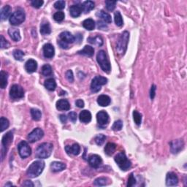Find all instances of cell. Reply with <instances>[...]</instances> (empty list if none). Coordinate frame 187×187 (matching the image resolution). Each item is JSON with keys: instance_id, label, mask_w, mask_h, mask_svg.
Listing matches in <instances>:
<instances>
[{"instance_id": "obj_1", "label": "cell", "mask_w": 187, "mask_h": 187, "mask_svg": "<svg viewBox=\"0 0 187 187\" xmlns=\"http://www.w3.org/2000/svg\"><path fill=\"white\" fill-rule=\"evenodd\" d=\"M53 144L50 143H43L38 146L36 149V156L39 159L48 158L53 151Z\"/></svg>"}, {"instance_id": "obj_2", "label": "cell", "mask_w": 187, "mask_h": 187, "mask_svg": "<svg viewBox=\"0 0 187 187\" xmlns=\"http://www.w3.org/2000/svg\"><path fill=\"white\" fill-rule=\"evenodd\" d=\"M45 167V163L42 161H35L31 164L27 170V175L29 178H34L38 177L42 173Z\"/></svg>"}, {"instance_id": "obj_3", "label": "cell", "mask_w": 187, "mask_h": 187, "mask_svg": "<svg viewBox=\"0 0 187 187\" xmlns=\"http://www.w3.org/2000/svg\"><path fill=\"white\" fill-rule=\"evenodd\" d=\"M97 61L104 72L107 73H110V70H111V66H110L109 59H108L107 55L104 50H99L97 53Z\"/></svg>"}, {"instance_id": "obj_4", "label": "cell", "mask_w": 187, "mask_h": 187, "mask_svg": "<svg viewBox=\"0 0 187 187\" xmlns=\"http://www.w3.org/2000/svg\"><path fill=\"white\" fill-rule=\"evenodd\" d=\"M129 39V32L127 31H124L122 35H121V37L119 38V40H118V42H117L116 50L118 54L124 55V53L126 52Z\"/></svg>"}, {"instance_id": "obj_5", "label": "cell", "mask_w": 187, "mask_h": 187, "mask_svg": "<svg viewBox=\"0 0 187 187\" xmlns=\"http://www.w3.org/2000/svg\"><path fill=\"white\" fill-rule=\"evenodd\" d=\"M115 161L117 163L118 166L120 167L122 170L126 171L129 170L132 166L131 161L127 159L126 154L124 152H120L115 156Z\"/></svg>"}, {"instance_id": "obj_6", "label": "cell", "mask_w": 187, "mask_h": 187, "mask_svg": "<svg viewBox=\"0 0 187 187\" xmlns=\"http://www.w3.org/2000/svg\"><path fill=\"white\" fill-rule=\"evenodd\" d=\"M108 82V79L103 76H96L91 81V91L93 93H97L101 90V86L105 85Z\"/></svg>"}, {"instance_id": "obj_7", "label": "cell", "mask_w": 187, "mask_h": 187, "mask_svg": "<svg viewBox=\"0 0 187 187\" xmlns=\"http://www.w3.org/2000/svg\"><path fill=\"white\" fill-rule=\"evenodd\" d=\"M25 18L26 16L24 12L21 10H18L15 11L10 17V23L13 26H18L25 21Z\"/></svg>"}, {"instance_id": "obj_8", "label": "cell", "mask_w": 187, "mask_h": 187, "mask_svg": "<svg viewBox=\"0 0 187 187\" xmlns=\"http://www.w3.org/2000/svg\"><path fill=\"white\" fill-rule=\"evenodd\" d=\"M12 138H13V134L11 131L3 136L2 140V160L4 159V154L7 153V148L12 142Z\"/></svg>"}, {"instance_id": "obj_9", "label": "cell", "mask_w": 187, "mask_h": 187, "mask_svg": "<svg viewBox=\"0 0 187 187\" xmlns=\"http://www.w3.org/2000/svg\"><path fill=\"white\" fill-rule=\"evenodd\" d=\"M18 150L19 155L22 158H26L29 157L31 154V149L29 147V144L26 141H21L18 145Z\"/></svg>"}, {"instance_id": "obj_10", "label": "cell", "mask_w": 187, "mask_h": 187, "mask_svg": "<svg viewBox=\"0 0 187 187\" xmlns=\"http://www.w3.org/2000/svg\"><path fill=\"white\" fill-rule=\"evenodd\" d=\"M10 96L14 99L23 98L24 96V91L19 85L15 84L11 86L10 90Z\"/></svg>"}, {"instance_id": "obj_11", "label": "cell", "mask_w": 187, "mask_h": 187, "mask_svg": "<svg viewBox=\"0 0 187 187\" xmlns=\"http://www.w3.org/2000/svg\"><path fill=\"white\" fill-rule=\"evenodd\" d=\"M97 120L99 126L100 127H105L108 124L109 122V116H108V113L101 110L97 114Z\"/></svg>"}, {"instance_id": "obj_12", "label": "cell", "mask_w": 187, "mask_h": 187, "mask_svg": "<svg viewBox=\"0 0 187 187\" xmlns=\"http://www.w3.org/2000/svg\"><path fill=\"white\" fill-rule=\"evenodd\" d=\"M44 132L40 128H36L29 134L28 140L30 143H35L43 137Z\"/></svg>"}, {"instance_id": "obj_13", "label": "cell", "mask_w": 187, "mask_h": 187, "mask_svg": "<svg viewBox=\"0 0 187 187\" xmlns=\"http://www.w3.org/2000/svg\"><path fill=\"white\" fill-rule=\"evenodd\" d=\"M170 150L173 154H178L183 150L184 147V143L183 140L178 139L172 141L170 143Z\"/></svg>"}, {"instance_id": "obj_14", "label": "cell", "mask_w": 187, "mask_h": 187, "mask_svg": "<svg viewBox=\"0 0 187 187\" xmlns=\"http://www.w3.org/2000/svg\"><path fill=\"white\" fill-rule=\"evenodd\" d=\"M89 163L90 166L92 167L93 168H98L103 163V160H102L101 157L99 155L94 154L89 156Z\"/></svg>"}, {"instance_id": "obj_15", "label": "cell", "mask_w": 187, "mask_h": 187, "mask_svg": "<svg viewBox=\"0 0 187 187\" xmlns=\"http://www.w3.org/2000/svg\"><path fill=\"white\" fill-rule=\"evenodd\" d=\"M43 54L47 59H51L54 56L55 49L51 44L47 43L43 46Z\"/></svg>"}, {"instance_id": "obj_16", "label": "cell", "mask_w": 187, "mask_h": 187, "mask_svg": "<svg viewBox=\"0 0 187 187\" xmlns=\"http://www.w3.org/2000/svg\"><path fill=\"white\" fill-rule=\"evenodd\" d=\"M59 38H60L61 41L67 44L73 43L75 41V37L69 31H64V32L61 33L59 35Z\"/></svg>"}, {"instance_id": "obj_17", "label": "cell", "mask_w": 187, "mask_h": 187, "mask_svg": "<svg viewBox=\"0 0 187 187\" xmlns=\"http://www.w3.org/2000/svg\"><path fill=\"white\" fill-rule=\"evenodd\" d=\"M178 184V176L174 173H168L166 176V185L169 186H175Z\"/></svg>"}, {"instance_id": "obj_18", "label": "cell", "mask_w": 187, "mask_h": 187, "mask_svg": "<svg viewBox=\"0 0 187 187\" xmlns=\"http://www.w3.org/2000/svg\"><path fill=\"white\" fill-rule=\"evenodd\" d=\"M37 68V61L34 59H29L25 64V70H26L27 73H35Z\"/></svg>"}, {"instance_id": "obj_19", "label": "cell", "mask_w": 187, "mask_h": 187, "mask_svg": "<svg viewBox=\"0 0 187 187\" xmlns=\"http://www.w3.org/2000/svg\"><path fill=\"white\" fill-rule=\"evenodd\" d=\"M65 151L68 154H73L76 156L80 154V147L78 143H74L73 146H67L65 147Z\"/></svg>"}, {"instance_id": "obj_20", "label": "cell", "mask_w": 187, "mask_h": 187, "mask_svg": "<svg viewBox=\"0 0 187 187\" xmlns=\"http://www.w3.org/2000/svg\"><path fill=\"white\" fill-rule=\"evenodd\" d=\"M66 168V165L63 162L60 161H54L50 164V169L54 173H58V172L63 171Z\"/></svg>"}, {"instance_id": "obj_21", "label": "cell", "mask_w": 187, "mask_h": 187, "mask_svg": "<svg viewBox=\"0 0 187 187\" xmlns=\"http://www.w3.org/2000/svg\"><path fill=\"white\" fill-rule=\"evenodd\" d=\"M56 108L59 110H69L70 105L67 99H59L56 103Z\"/></svg>"}, {"instance_id": "obj_22", "label": "cell", "mask_w": 187, "mask_h": 187, "mask_svg": "<svg viewBox=\"0 0 187 187\" xmlns=\"http://www.w3.org/2000/svg\"><path fill=\"white\" fill-rule=\"evenodd\" d=\"M82 8L81 6H80L79 5H73L70 8V13L71 15V16L74 17V18H77V17L80 16Z\"/></svg>"}, {"instance_id": "obj_23", "label": "cell", "mask_w": 187, "mask_h": 187, "mask_svg": "<svg viewBox=\"0 0 187 187\" xmlns=\"http://www.w3.org/2000/svg\"><path fill=\"white\" fill-rule=\"evenodd\" d=\"M80 121L83 123H89L91 120V114L89 110H84L80 112L79 115Z\"/></svg>"}, {"instance_id": "obj_24", "label": "cell", "mask_w": 187, "mask_h": 187, "mask_svg": "<svg viewBox=\"0 0 187 187\" xmlns=\"http://www.w3.org/2000/svg\"><path fill=\"white\" fill-rule=\"evenodd\" d=\"M110 98L108 95H100L98 98H97V103L102 107H106L110 104Z\"/></svg>"}, {"instance_id": "obj_25", "label": "cell", "mask_w": 187, "mask_h": 187, "mask_svg": "<svg viewBox=\"0 0 187 187\" xmlns=\"http://www.w3.org/2000/svg\"><path fill=\"white\" fill-rule=\"evenodd\" d=\"M78 54L84 55V56H86L89 57L92 56L94 54V49L93 47L90 46H86L84 48V49L78 51Z\"/></svg>"}, {"instance_id": "obj_26", "label": "cell", "mask_w": 187, "mask_h": 187, "mask_svg": "<svg viewBox=\"0 0 187 187\" xmlns=\"http://www.w3.org/2000/svg\"><path fill=\"white\" fill-rule=\"evenodd\" d=\"M12 12V8L10 5H5L2 9L1 10V19L2 21L6 20L9 18Z\"/></svg>"}, {"instance_id": "obj_27", "label": "cell", "mask_w": 187, "mask_h": 187, "mask_svg": "<svg viewBox=\"0 0 187 187\" xmlns=\"http://www.w3.org/2000/svg\"><path fill=\"white\" fill-rule=\"evenodd\" d=\"M8 33H9L10 37H11L12 40H13L14 41L18 42L21 40V35L18 29H10L9 31H8Z\"/></svg>"}, {"instance_id": "obj_28", "label": "cell", "mask_w": 187, "mask_h": 187, "mask_svg": "<svg viewBox=\"0 0 187 187\" xmlns=\"http://www.w3.org/2000/svg\"><path fill=\"white\" fill-rule=\"evenodd\" d=\"M82 11L84 12H89L91 10H92L94 8V2L92 1H86L82 4L81 6Z\"/></svg>"}, {"instance_id": "obj_29", "label": "cell", "mask_w": 187, "mask_h": 187, "mask_svg": "<svg viewBox=\"0 0 187 187\" xmlns=\"http://www.w3.org/2000/svg\"><path fill=\"white\" fill-rule=\"evenodd\" d=\"M45 87L49 91H54L56 88V83L54 78H48L44 83Z\"/></svg>"}, {"instance_id": "obj_30", "label": "cell", "mask_w": 187, "mask_h": 187, "mask_svg": "<svg viewBox=\"0 0 187 187\" xmlns=\"http://www.w3.org/2000/svg\"><path fill=\"white\" fill-rule=\"evenodd\" d=\"M97 16H98L99 18H100L102 20H103L104 21H105V23H110L112 22L111 16H110V15L108 13V12L103 11V10H100V11H99L98 12H97Z\"/></svg>"}, {"instance_id": "obj_31", "label": "cell", "mask_w": 187, "mask_h": 187, "mask_svg": "<svg viewBox=\"0 0 187 187\" xmlns=\"http://www.w3.org/2000/svg\"><path fill=\"white\" fill-rule=\"evenodd\" d=\"M83 26L89 31L93 30V29H94L95 28L94 21L91 18L86 19V20L84 21V22H83Z\"/></svg>"}, {"instance_id": "obj_32", "label": "cell", "mask_w": 187, "mask_h": 187, "mask_svg": "<svg viewBox=\"0 0 187 187\" xmlns=\"http://www.w3.org/2000/svg\"><path fill=\"white\" fill-rule=\"evenodd\" d=\"M7 78L8 74L5 71H1V75H0V86L2 89H5L7 85Z\"/></svg>"}, {"instance_id": "obj_33", "label": "cell", "mask_w": 187, "mask_h": 187, "mask_svg": "<svg viewBox=\"0 0 187 187\" xmlns=\"http://www.w3.org/2000/svg\"><path fill=\"white\" fill-rule=\"evenodd\" d=\"M116 149V145L113 143H108L105 147V153L108 156H111L113 154Z\"/></svg>"}, {"instance_id": "obj_34", "label": "cell", "mask_w": 187, "mask_h": 187, "mask_svg": "<svg viewBox=\"0 0 187 187\" xmlns=\"http://www.w3.org/2000/svg\"><path fill=\"white\" fill-rule=\"evenodd\" d=\"M88 41L91 44L96 45L97 46H102L103 45V40L101 36L97 35L94 37H89Z\"/></svg>"}, {"instance_id": "obj_35", "label": "cell", "mask_w": 187, "mask_h": 187, "mask_svg": "<svg viewBox=\"0 0 187 187\" xmlns=\"http://www.w3.org/2000/svg\"><path fill=\"white\" fill-rule=\"evenodd\" d=\"M51 32V29H50V24L48 23H45L40 26V33L42 35H49Z\"/></svg>"}, {"instance_id": "obj_36", "label": "cell", "mask_w": 187, "mask_h": 187, "mask_svg": "<svg viewBox=\"0 0 187 187\" xmlns=\"http://www.w3.org/2000/svg\"><path fill=\"white\" fill-rule=\"evenodd\" d=\"M31 116L32 117L33 120L40 121L42 117L41 111L40 110L36 109V108H32V109H31Z\"/></svg>"}, {"instance_id": "obj_37", "label": "cell", "mask_w": 187, "mask_h": 187, "mask_svg": "<svg viewBox=\"0 0 187 187\" xmlns=\"http://www.w3.org/2000/svg\"><path fill=\"white\" fill-rule=\"evenodd\" d=\"M114 20H115V23L118 26H122L123 24H124V21H123V18L122 16V14L119 11H117L115 13V16H114Z\"/></svg>"}, {"instance_id": "obj_38", "label": "cell", "mask_w": 187, "mask_h": 187, "mask_svg": "<svg viewBox=\"0 0 187 187\" xmlns=\"http://www.w3.org/2000/svg\"><path fill=\"white\" fill-rule=\"evenodd\" d=\"M53 73L52 68L49 65H45L42 67V74L44 76H50Z\"/></svg>"}, {"instance_id": "obj_39", "label": "cell", "mask_w": 187, "mask_h": 187, "mask_svg": "<svg viewBox=\"0 0 187 187\" xmlns=\"http://www.w3.org/2000/svg\"><path fill=\"white\" fill-rule=\"evenodd\" d=\"M10 123L7 118L2 117L0 119V129H1V132L5 131L6 129H7L9 127Z\"/></svg>"}, {"instance_id": "obj_40", "label": "cell", "mask_w": 187, "mask_h": 187, "mask_svg": "<svg viewBox=\"0 0 187 187\" xmlns=\"http://www.w3.org/2000/svg\"><path fill=\"white\" fill-rule=\"evenodd\" d=\"M133 119L134 122L137 125H140L142 122V115L137 112V110H134L133 111Z\"/></svg>"}, {"instance_id": "obj_41", "label": "cell", "mask_w": 187, "mask_h": 187, "mask_svg": "<svg viewBox=\"0 0 187 187\" xmlns=\"http://www.w3.org/2000/svg\"><path fill=\"white\" fill-rule=\"evenodd\" d=\"M94 184L95 186H105V185H107V178L103 177L97 178V179L94 180Z\"/></svg>"}, {"instance_id": "obj_42", "label": "cell", "mask_w": 187, "mask_h": 187, "mask_svg": "<svg viewBox=\"0 0 187 187\" xmlns=\"http://www.w3.org/2000/svg\"><path fill=\"white\" fill-rule=\"evenodd\" d=\"M14 58L18 61H23V58L24 56V53L21 50H15L13 51Z\"/></svg>"}, {"instance_id": "obj_43", "label": "cell", "mask_w": 187, "mask_h": 187, "mask_svg": "<svg viewBox=\"0 0 187 187\" xmlns=\"http://www.w3.org/2000/svg\"><path fill=\"white\" fill-rule=\"evenodd\" d=\"M54 18L57 22H61V21H62L65 19V13L62 11L56 12L54 15Z\"/></svg>"}, {"instance_id": "obj_44", "label": "cell", "mask_w": 187, "mask_h": 187, "mask_svg": "<svg viewBox=\"0 0 187 187\" xmlns=\"http://www.w3.org/2000/svg\"><path fill=\"white\" fill-rule=\"evenodd\" d=\"M106 5V8L109 11H113L116 8V2L115 1H106L105 2Z\"/></svg>"}, {"instance_id": "obj_45", "label": "cell", "mask_w": 187, "mask_h": 187, "mask_svg": "<svg viewBox=\"0 0 187 187\" xmlns=\"http://www.w3.org/2000/svg\"><path fill=\"white\" fill-rule=\"evenodd\" d=\"M106 139V137L104 135H98L95 137V143H96L98 146H102L105 142Z\"/></svg>"}, {"instance_id": "obj_46", "label": "cell", "mask_w": 187, "mask_h": 187, "mask_svg": "<svg viewBox=\"0 0 187 187\" xmlns=\"http://www.w3.org/2000/svg\"><path fill=\"white\" fill-rule=\"evenodd\" d=\"M123 127V122L121 120H118L116 122H115V123L113 125L112 129H113L114 131H120L121 129H122Z\"/></svg>"}, {"instance_id": "obj_47", "label": "cell", "mask_w": 187, "mask_h": 187, "mask_svg": "<svg viewBox=\"0 0 187 187\" xmlns=\"http://www.w3.org/2000/svg\"><path fill=\"white\" fill-rule=\"evenodd\" d=\"M54 7L57 10H63L65 7V2L63 0L56 2L54 4Z\"/></svg>"}, {"instance_id": "obj_48", "label": "cell", "mask_w": 187, "mask_h": 187, "mask_svg": "<svg viewBox=\"0 0 187 187\" xmlns=\"http://www.w3.org/2000/svg\"><path fill=\"white\" fill-rule=\"evenodd\" d=\"M44 2L42 0H33L31 2V5L32 7L35 8H40L41 7L42 5H43Z\"/></svg>"}, {"instance_id": "obj_49", "label": "cell", "mask_w": 187, "mask_h": 187, "mask_svg": "<svg viewBox=\"0 0 187 187\" xmlns=\"http://www.w3.org/2000/svg\"><path fill=\"white\" fill-rule=\"evenodd\" d=\"M0 38H1V40H0V42H1V48H9L10 44L7 40L5 39V37H3L2 35L0 36Z\"/></svg>"}, {"instance_id": "obj_50", "label": "cell", "mask_w": 187, "mask_h": 187, "mask_svg": "<svg viewBox=\"0 0 187 187\" xmlns=\"http://www.w3.org/2000/svg\"><path fill=\"white\" fill-rule=\"evenodd\" d=\"M66 78H67L68 81L70 83H73L74 81V75L72 70H67V73H66Z\"/></svg>"}, {"instance_id": "obj_51", "label": "cell", "mask_w": 187, "mask_h": 187, "mask_svg": "<svg viewBox=\"0 0 187 187\" xmlns=\"http://www.w3.org/2000/svg\"><path fill=\"white\" fill-rule=\"evenodd\" d=\"M136 184V180L135 177H134L133 175V173H132L130 176H129V179H128V183H127V186L130 187V186H134Z\"/></svg>"}, {"instance_id": "obj_52", "label": "cell", "mask_w": 187, "mask_h": 187, "mask_svg": "<svg viewBox=\"0 0 187 187\" xmlns=\"http://www.w3.org/2000/svg\"><path fill=\"white\" fill-rule=\"evenodd\" d=\"M68 117H69L70 120L73 123H75L76 122V120H77V114H76V113H75V112L69 113V114H68Z\"/></svg>"}, {"instance_id": "obj_53", "label": "cell", "mask_w": 187, "mask_h": 187, "mask_svg": "<svg viewBox=\"0 0 187 187\" xmlns=\"http://www.w3.org/2000/svg\"><path fill=\"white\" fill-rule=\"evenodd\" d=\"M156 86H155V85H152L151 88V91H150V97L151 99L154 98L155 94H156Z\"/></svg>"}, {"instance_id": "obj_54", "label": "cell", "mask_w": 187, "mask_h": 187, "mask_svg": "<svg viewBox=\"0 0 187 187\" xmlns=\"http://www.w3.org/2000/svg\"><path fill=\"white\" fill-rule=\"evenodd\" d=\"M75 105L78 108H84V102L82 100V99H78L77 101L75 102Z\"/></svg>"}, {"instance_id": "obj_55", "label": "cell", "mask_w": 187, "mask_h": 187, "mask_svg": "<svg viewBox=\"0 0 187 187\" xmlns=\"http://www.w3.org/2000/svg\"><path fill=\"white\" fill-rule=\"evenodd\" d=\"M23 186H34V184L30 180H25L24 183L22 184Z\"/></svg>"}, {"instance_id": "obj_56", "label": "cell", "mask_w": 187, "mask_h": 187, "mask_svg": "<svg viewBox=\"0 0 187 187\" xmlns=\"http://www.w3.org/2000/svg\"><path fill=\"white\" fill-rule=\"evenodd\" d=\"M59 118H60V121L61 122V123H63V124H65L67 121V117L64 114L61 115L60 117H59Z\"/></svg>"}, {"instance_id": "obj_57", "label": "cell", "mask_w": 187, "mask_h": 187, "mask_svg": "<svg viewBox=\"0 0 187 187\" xmlns=\"http://www.w3.org/2000/svg\"><path fill=\"white\" fill-rule=\"evenodd\" d=\"M58 43H59V46L61 47V48H64V49H65H65L68 48V44L65 43V42H64L62 41H61V40H59V41L58 42Z\"/></svg>"}, {"instance_id": "obj_58", "label": "cell", "mask_w": 187, "mask_h": 187, "mask_svg": "<svg viewBox=\"0 0 187 187\" xmlns=\"http://www.w3.org/2000/svg\"><path fill=\"white\" fill-rule=\"evenodd\" d=\"M98 26H99V29H103V26H104V29L107 28L106 25L105 24H103V23H102V22H99Z\"/></svg>"}, {"instance_id": "obj_59", "label": "cell", "mask_w": 187, "mask_h": 187, "mask_svg": "<svg viewBox=\"0 0 187 187\" xmlns=\"http://www.w3.org/2000/svg\"><path fill=\"white\" fill-rule=\"evenodd\" d=\"M12 186V184H9V183H8V184H5V186Z\"/></svg>"}]
</instances>
